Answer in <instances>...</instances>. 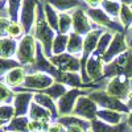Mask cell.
<instances>
[{
    "mask_svg": "<svg viewBox=\"0 0 132 132\" xmlns=\"http://www.w3.org/2000/svg\"><path fill=\"white\" fill-rule=\"evenodd\" d=\"M56 36L57 32L48 24L45 13H42V8L40 7V9L37 11V20L35 25V37L38 41V44H41L48 58L53 56V41Z\"/></svg>",
    "mask_w": 132,
    "mask_h": 132,
    "instance_id": "cell-1",
    "label": "cell"
},
{
    "mask_svg": "<svg viewBox=\"0 0 132 132\" xmlns=\"http://www.w3.org/2000/svg\"><path fill=\"white\" fill-rule=\"evenodd\" d=\"M118 75H124L132 79V50H127L120 54L114 61L106 63L104 66V78L110 79Z\"/></svg>",
    "mask_w": 132,
    "mask_h": 132,
    "instance_id": "cell-2",
    "label": "cell"
},
{
    "mask_svg": "<svg viewBox=\"0 0 132 132\" xmlns=\"http://www.w3.org/2000/svg\"><path fill=\"white\" fill-rule=\"evenodd\" d=\"M56 82V79L48 73H42V71H33L28 73L24 85L15 89V93H21V91H32V93H41L45 91L46 89Z\"/></svg>",
    "mask_w": 132,
    "mask_h": 132,
    "instance_id": "cell-3",
    "label": "cell"
},
{
    "mask_svg": "<svg viewBox=\"0 0 132 132\" xmlns=\"http://www.w3.org/2000/svg\"><path fill=\"white\" fill-rule=\"evenodd\" d=\"M104 61L103 57L96 53H93L87 60L86 66L82 69V79L86 86H90L91 82H98L99 79L104 78Z\"/></svg>",
    "mask_w": 132,
    "mask_h": 132,
    "instance_id": "cell-4",
    "label": "cell"
},
{
    "mask_svg": "<svg viewBox=\"0 0 132 132\" xmlns=\"http://www.w3.org/2000/svg\"><path fill=\"white\" fill-rule=\"evenodd\" d=\"M37 53V40L32 35H25L19 42L16 53V60L21 66H33L36 62Z\"/></svg>",
    "mask_w": 132,
    "mask_h": 132,
    "instance_id": "cell-5",
    "label": "cell"
},
{
    "mask_svg": "<svg viewBox=\"0 0 132 132\" xmlns=\"http://www.w3.org/2000/svg\"><path fill=\"white\" fill-rule=\"evenodd\" d=\"M104 90L111 96L126 103V101L132 93V79L127 78L124 75H118L114 78H110L106 82Z\"/></svg>",
    "mask_w": 132,
    "mask_h": 132,
    "instance_id": "cell-6",
    "label": "cell"
},
{
    "mask_svg": "<svg viewBox=\"0 0 132 132\" xmlns=\"http://www.w3.org/2000/svg\"><path fill=\"white\" fill-rule=\"evenodd\" d=\"M89 96L93 99V101L99 106V108H107V110H115V111H119V112H123V114H129V108L128 106L119 101V99L111 96L108 93H106V90H93Z\"/></svg>",
    "mask_w": 132,
    "mask_h": 132,
    "instance_id": "cell-7",
    "label": "cell"
},
{
    "mask_svg": "<svg viewBox=\"0 0 132 132\" xmlns=\"http://www.w3.org/2000/svg\"><path fill=\"white\" fill-rule=\"evenodd\" d=\"M91 90H85V89H70L63 96H61L57 101V108H58V115L60 116H68L71 115L74 111V107L78 102V99L82 95H89Z\"/></svg>",
    "mask_w": 132,
    "mask_h": 132,
    "instance_id": "cell-8",
    "label": "cell"
},
{
    "mask_svg": "<svg viewBox=\"0 0 132 132\" xmlns=\"http://www.w3.org/2000/svg\"><path fill=\"white\" fill-rule=\"evenodd\" d=\"M37 20V0H24L20 11L19 23L23 25L25 35H30L32 28L36 25Z\"/></svg>",
    "mask_w": 132,
    "mask_h": 132,
    "instance_id": "cell-9",
    "label": "cell"
},
{
    "mask_svg": "<svg viewBox=\"0 0 132 132\" xmlns=\"http://www.w3.org/2000/svg\"><path fill=\"white\" fill-rule=\"evenodd\" d=\"M98 110H99V106L93 101L89 95H82L78 99V102H77L71 115H75L78 118L89 120V122H93V120L96 119Z\"/></svg>",
    "mask_w": 132,
    "mask_h": 132,
    "instance_id": "cell-10",
    "label": "cell"
},
{
    "mask_svg": "<svg viewBox=\"0 0 132 132\" xmlns=\"http://www.w3.org/2000/svg\"><path fill=\"white\" fill-rule=\"evenodd\" d=\"M49 60L60 71L81 73L82 70L81 57H75L69 53H63V54H60V56H52Z\"/></svg>",
    "mask_w": 132,
    "mask_h": 132,
    "instance_id": "cell-11",
    "label": "cell"
},
{
    "mask_svg": "<svg viewBox=\"0 0 132 132\" xmlns=\"http://www.w3.org/2000/svg\"><path fill=\"white\" fill-rule=\"evenodd\" d=\"M87 16L90 17L91 21H94L95 24H98L102 28H107L110 30H112L115 33H123L124 28L122 24H118L116 21H112L102 8H89L87 9Z\"/></svg>",
    "mask_w": 132,
    "mask_h": 132,
    "instance_id": "cell-12",
    "label": "cell"
},
{
    "mask_svg": "<svg viewBox=\"0 0 132 132\" xmlns=\"http://www.w3.org/2000/svg\"><path fill=\"white\" fill-rule=\"evenodd\" d=\"M127 50H129V46H128V44L126 41L124 33H115V36L111 41V45H110V48L107 49V52L103 56L104 63H110L116 57H119L120 54L126 53Z\"/></svg>",
    "mask_w": 132,
    "mask_h": 132,
    "instance_id": "cell-13",
    "label": "cell"
},
{
    "mask_svg": "<svg viewBox=\"0 0 132 132\" xmlns=\"http://www.w3.org/2000/svg\"><path fill=\"white\" fill-rule=\"evenodd\" d=\"M103 33H104V32L101 30V29H94V30H91V32L89 33V35L85 36V40H83V53H82V57H81L82 69L86 66V62H87V60L90 58V56L96 50L99 38L102 37ZM81 71H82V70H81Z\"/></svg>",
    "mask_w": 132,
    "mask_h": 132,
    "instance_id": "cell-14",
    "label": "cell"
},
{
    "mask_svg": "<svg viewBox=\"0 0 132 132\" xmlns=\"http://www.w3.org/2000/svg\"><path fill=\"white\" fill-rule=\"evenodd\" d=\"M71 17H73V32L78 33L81 36H86L93 29L91 27V23H90V17L87 16V13H85V11L81 9V8H77L75 11H73L71 13Z\"/></svg>",
    "mask_w": 132,
    "mask_h": 132,
    "instance_id": "cell-15",
    "label": "cell"
},
{
    "mask_svg": "<svg viewBox=\"0 0 132 132\" xmlns=\"http://www.w3.org/2000/svg\"><path fill=\"white\" fill-rule=\"evenodd\" d=\"M27 74L28 73L24 66H19V68H15L11 71H8L4 77H2V82L5 83L8 87H11L12 90H15L24 85Z\"/></svg>",
    "mask_w": 132,
    "mask_h": 132,
    "instance_id": "cell-16",
    "label": "cell"
},
{
    "mask_svg": "<svg viewBox=\"0 0 132 132\" xmlns=\"http://www.w3.org/2000/svg\"><path fill=\"white\" fill-rule=\"evenodd\" d=\"M33 96H35V93H32V91L16 93L15 101H13V107L16 110V116H28L30 104L33 102Z\"/></svg>",
    "mask_w": 132,
    "mask_h": 132,
    "instance_id": "cell-17",
    "label": "cell"
},
{
    "mask_svg": "<svg viewBox=\"0 0 132 132\" xmlns=\"http://www.w3.org/2000/svg\"><path fill=\"white\" fill-rule=\"evenodd\" d=\"M127 115L123 112L115 111V110H107V108H99L98 114H96V119H99L101 122L110 124V126H119L126 122Z\"/></svg>",
    "mask_w": 132,
    "mask_h": 132,
    "instance_id": "cell-18",
    "label": "cell"
},
{
    "mask_svg": "<svg viewBox=\"0 0 132 132\" xmlns=\"http://www.w3.org/2000/svg\"><path fill=\"white\" fill-rule=\"evenodd\" d=\"M57 82H61L66 85L70 89H85V90H90L89 87L91 86H86L82 79V74L81 73H71V71H61Z\"/></svg>",
    "mask_w": 132,
    "mask_h": 132,
    "instance_id": "cell-19",
    "label": "cell"
},
{
    "mask_svg": "<svg viewBox=\"0 0 132 132\" xmlns=\"http://www.w3.org/2000/svg\"><path fill=\"white\" fill-rule=\"evenodd\" d=\"M33 102L37 103V104H40L41 107H44L45 110H48V111L52 114L54 122H56V120L60 118V115H58V108H57V102L54 101L53 98H50L49 95L44 94V93H35Z\"/></svg>",
    "mask_w": 132,
    "mask_h": 132,
    "instance_id": "cell-20",
    "label": "cell"
},
{
    "mask_svg": "<svg viewBox=\"0 0 132 132\" xmlns=\"http://www.w3.org/2000/svg\"><path fill=\"white\" fill-rule=\"evenodd\" d=\"M28 118L30 120H37V122H45V123L54 122L52 114L48 111V110H45L44 107H41L40 104H37L35 102H32V104H30Z\"/></svg>",
    "mask_w": 132,
    "mask_h": 132,
    "instance_id": "cell-21",
    "label": "cell"
},
{
    "mask_svg": "<svg viewBox=\"0 0 132 132\" xmlns=\"http://www.w3.org/2000/svg\"><path fill=\"white\" fill-rule=\"evenodd\" d=\"M17 48H19V42L12 37H2V40H0V54H2V58L16 57Z\"/></svg>",
    "mask_w": 132,
    "mask_h": 132,
    "instance_id": "cell-22",
    "label": "cell"
},
{
    "mask_svg": "<svg viewBox=\"0 0 132 132\" xmlns=\"http://www.w3.org/2000/svg\"><path fill=\"white\" fill-rule=\"evenodd\" d=\"M128 128L129 127L127 126L126 122L119 126H110V124L101 122L99 119H95L91 122L90 131L91 132H128Z\"/></svg>",
    "mask_w": 132,
    "mask_h": 132,
    "instance_id": "cell-23",
    "label": "cell"
},
{
    "mask_svg": "<svg viewBox=\"0 0 132 132\" xmlns=\"http://www.w3.org/2000/svg\"><path fill=\"white\" fill-rule=\"evenodd\" d=\"M83 40L85 37L78 35L75 32H71L69 35V42H68V53L73 54L75 57H82L83 53Z\"/></svg>",
    "mask_w": 132,
    "mask_h": 132,
    "instance_id": "cell-24",
    "label": "cell"
},
{
    "mask_svg": "<svg viewBox=\"0 0 132 132\" xmlns=\"http://www.w3.org/2000/svg\"><path fill=\"white\" fill-rule=\"evenodd\" d=\"M30 119L28 116H16L12 122L8 123L5 127H2V131L7 132H30L29 131Z\"/></svg>",
    "mask_w": 132,
    "mask_h": 132,
    "instance_id": "cell-25",
    "label": "cell"
},
{
    "mask_svg": "<svg viewBox=\"0 0 132 132\" xmlns=\"http://www.w3.org/2000/svg\"><path fill=\"white\" fill-rule=\"evenodd\" d=\"M70 90V87H68L66 85H63V83H61V82H54L49 89H46L45 91H41V93H44V94H46V95H49L50 98H53L54 101H58V99L61 98V96H63L66 93H68Z\"/></svg>",
    "mask_w": 132,
    "mask_h": 132,
    "instance_id": "cell-26",
    "label": "cell"
},
{
    "mask_svg": "<svg viewBox=\"0 0 132 132\" xmlns=\"http://www.w3.org/2000/svg\"><path fill=\"white\" fill-rule=\"evenodd\" d=\"M68 42H69V35L57 33L56 38L53 41V56H60V54L68 53Z\"/></svg>",
    "mask_w": 132,
    "mask_h": 132,
    "instance_id": "cell-27",
    "label": "cell"
},
{
    "mask_svg": "<svg viewBox=\"0 0 132 132\" xmlns=\"http://www.w3.org/2000/svg\"><path fill=\"white\" fill-rule=\"evenodd\" d=\"M16 118V110L13 104H2L0 106V126L5 127Z\"/></svg>",
    "mask_w": 132,
    "mask_h": 132,
    "instance_id": "cell-28",
    "label": "cell"
},
{
    "mask_svg": "<svg viewBox=\"0 0 132 132\" xmlns=\"http://www.w3.org/2000/svg\"><path fill=\"white\" fill-rule=\"evenodd\" d=\"M44 12H45V19L48 21V24L56 30L58 32V21H60V15L57 13L56 8H54L52 4L49 3H45L44 5Z\"/></svg>",
    "mask_w": 132,
    "mask_h": 132,
    "instance_id": "cell-29",
    "label": "cell"
},
{
    "mask_svg": "<svg viewBox=\"0 0 132 132\" xmlns=\"http://www.w3.org/2000/svg\"><path fill=\"white\" fill-rule=\"evenodd\" d=\"M73 30V17L71 15L62 12L60 13V21H58V33L61 35H70Z\"/></svg>",
    "mask_w": 132,
    "mask_h": 132,
    "instance_id": "cell-30",
    "label": "cell"
},
{
    "mask_svg": "<svg viewBox=\"0 0 132 132\" xmlns=\"http://www.w3.org/2000/svg\"><path fill=\"white\" fill-rule=\"evenodd\" d=\"M101 5L102 9L110 17H119L120 9H122V3H119L118 0H103Z\"/></svg>",
    "mask_w": 132,
    "mask_h": 132,
    "instance_id": "cell-31",
    "label": "cell"
},
{
    "mask_svg": "<svg viewBox=\"0 0 132 132\" xmlns=\"http://www.w3.org/2000/svg\"><path fill=\"white\" fill-rule=\"evenodd\" d=\"M114 36H115V33H112V32H104L102 35V37L99 38L98 48H96V50L94 53H96V54H99V56L103 57L104 53L107 52V49L110 48V45H111V41H112Z\"/></svg>",
    "mask_w": 132,
    "mask_h": 132,
    "instance_id": "cell-32",
    "label": "cell"
},
{
    "mask_svg": "<svg viewBox=\"0 0 132 132\" xmlns=\"http://www.w3.org/2000/svg\"><path fill=\"white\" fill-rule=\"evenodd\" d=\"M16 93L8 87L5 83H0V103L2 104H13Z\"/></svg>",
    "mask_w": 132,
    "mask_h": 132,
    "instance_id": "cell-33",
    "label": "cell"
},
{
    "mask_svg": "<svg viewBox=\"0 0 132 132\" xmlns=\"http://www.w3.org/2000/svg\"><path fill=\"white\" fill-rule=\"evenodd\" d=\"M48 3L52 4L56 9L62 11V12L69 11V9H73V8L79 5L78 0H48Z\"/></svg>",
    "mask_w": 132,
    "mask_h": 132,
    "instance_id": "cell-34",
    "label": "cell"
},
{
    "mask_svg": "<svg viewBox=\"0 0 132 132\" xmlns=\"http://www.w3.org/2000/svg\"><path fill=\"white\" fill-rule=\"evenodd\" d=\"M120 24L124 29H129L132 27V9L129 5L122 4V9H120V15H119Z\"/></svg>",
    "mask_w": 132,
    "mask_h": 132,
    "instance_id": "cell-35",
    "label": "cell"
},
{
    "mask_svg": "<svg viewBox=\"0 0 132 132\" xmlns=\"http://www.w3.org/2000/svg\"><path fill=\"white\" fill-rule=\"evenodd\" d=\"M23 2L24 0H8V17L12 21H19Z\"/></svg>",
    "mask_w": 132,
    "mask_h": 132,
    "instance_id": "cell-36",
    "label": "cell"
},
{
    "mask_svg": "<svg viewBox=\"0 0 132 132\" xmlns=\"http://www.w3.org/2000/svg\"><path fill=\"white\" fill-rule=\"evenodd\" d=\"M25 33L23 25H21L19 21H12L8 28V33H7V37H12V38H17V37H21ZM24 37V36H23Z\"/></svg>",
    "mask_w": 132,
    "mask_h": 132,
    "instance_id": "cell-37",
    "label": "cell"
},
{
    "mask_svg": "<svg viewBox=\"0 0 132 132\" xmlns=\"http://www.w3.org/2000/svg\"><path fill=\"white\" fill-rule=\"evenodd\" d=\"M20 62L17 60H12V58H2V68H0V74L2 77H4L8 71H11L15 68H19Z\"/></svg>",
    "mask_w": 132,
    "mask_h": 132,
    "instance_id": "cell-38",
    "label": "cell"
},
{
    "mask_svg": "<svg viewBox=\"0 0 132 132\" xmlns=\"http://www.w3.org/2000/svg\"><path fill=\"white\" fill-rule=\"evenodd\" d=\"M12 23L11 19H7V17H2L0 20V28H2V37H7V33H8V28Z\"/></svg>",
    "mask_w": 132,
    "mask_h": 132,
    "instance_id": "cell-39",
    "label": "cell"
},
{
    "mask_svg": "<svg viewBox=\"0 0 132 132\" xmlns=\"http://www.w3.org/2000/svg\"><path fill=\"white\" fill-rule=\"evenodd\" d=\"M65 131H66L65 126L56 120V122H52V124L49 126V128H48L46 132H65Z\"/></svg>",
    "mask_w": 132,
    "mask_h": 132,
    "instance_id": "cell-40",
    "label": "cell"
},
{
    "mask_svg": "<svg viewBox=\"0 0 132 132\" xmlns=\"http://www.w3.org/2000/svg\"><path fill=\"white\" fill-rule=\"evenodd\" d=\"M90 129H86L81 126H70V127H66V131L65 132H87Z\"/></svg>",
    "mask_w": 132,
    "mask_h": 132,
    "instance_id": "cell-41",
    "label": "cell"
},
{
    "mask_svg": "<svg viewBox=\"0 0 132 132\" xmlns=\"http://www.w3.org/2000/svg\"><path fill=\"white\" fill-rule=\"evenodd\" d=\"M86 4H89L90 8H98L99 4H102L103 3V0H85Z\"/></svg>",
    "mask_w": 132,
    "mask_h": 132,
    "instance_id": "cell-42",
    "label": "cell"
},
{
    "mask_svg": "<svg viewBox=\"0 0 132 132\" xmlns=\"http://www.w3.org/2000/svg\"><path fill=\"white\" fill-rule=\"evenodd\" d=\"M126 123L127 126L132 129V111H129V114H127V118H126Z\"/></svg>",
    "mask_w": 132,
    "mask_h": 132,
    "instance_id": "cell-43",
    "label": "cell"
},
{
    "mask_svg": "<svg viewBox=\"0 0 132 132\" xmlns=\"http://www.w3.org/2000/svg\"><path fill=\"white\" fill-rule=\"evenodd\" d=\"M126 104L128 106V108H129V111H132V93H131V95L128 96V99L126 101Z\"/></svg>",
    "mask_w": 132,
    "mask_h": 132,
    "instance_id": "cell-44",
    "label": "cell"
},
{
    "mask_svg": "<svg viewBox=\"0 0 132 132\" xmlns=\"http://www.w3.org/2000/svg\"><path fill=\"white\" fill-rule=\"evenodd\" d=\"M122 2V4H126V5H132V0H119Z\"/></svg>",
    "mask_w": 132,
    "mask_h": 132,
    "instance_id": "cell-45",
    "label": "cell"
},
{
    "mask_svg": "<svg viewBox=\"0 0 132 132\" xmlns=\"http://www.w3.org/2000/svg\"><path fill=\"white\" fill-rule=\"evenodd\" d=\"M128 46H129V49L132 50V36H131V40H129V42H128Z\"/></svg>",
    "mask_w": 132,
    "mask_h": 132,
    "instance_id": "cell-46",
    "label": "cell"
},
{
    "mask_svg": "<svg viewBox=\"0 0 132 132\" xmlns=\"http://www.w3.org/2000/svg\"><path fill=\"white\" fill-rule=\"evenodd\" d=\"M2 3H3V5L5 4V0H2Z\"/></svg>",
    "mask_w": 132,
    "mask_h": 132,
    "instance_id": "cell-47",
    "label": "cell"
},
{
    "mask_svg": "<svg viewBox=\"0 0 132 132\" xmlns=\"http://www.w3.org/2000/svg\"><path fill=\"white\" fill-rule=\"evenodd\" d=\"M2 132H7V131H2Z\"/></svg>",
    "mask_w": 132,
    "mask_h": 132,
    "instance_id": "cell-48",
    "label": "cell"
},
{
    "mask_svg": "<svg viewBox=\"0 0 132 132\" xmlns=\"http://www.w3.org/2000/svg\"><path fill=\"white\" fill-rule=\"evenodd\" d=\"M87 132H91V131H87Z\"/></svg>",
    "mask_w": 132,
    "mask_h": 132,
    "instance_id": "cell-49",
    "label": "cell"
}]
</instances>
